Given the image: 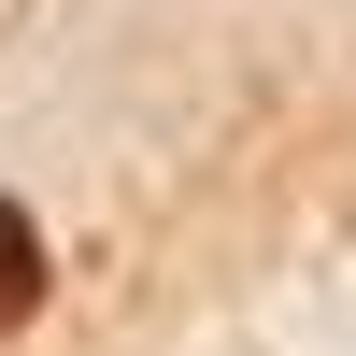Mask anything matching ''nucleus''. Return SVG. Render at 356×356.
I'll return each mask as SVG.
<instances>
[{
  "instance_id": "f257e3e1",
  "label": "nucleus",
  "mask_w": 356,
  "mask_h": 356,
  "mask_svg": "<svg viewBox=\"0 0 356 356\" xmlns=\"http://www.w3.org/2000/svg\"><path fill=\"white\" fill-rule=\"evenodd\" d=\"M29 314H43V228H29L15 200H0V342H15Z\"/></svg>"
}]
</instances>
